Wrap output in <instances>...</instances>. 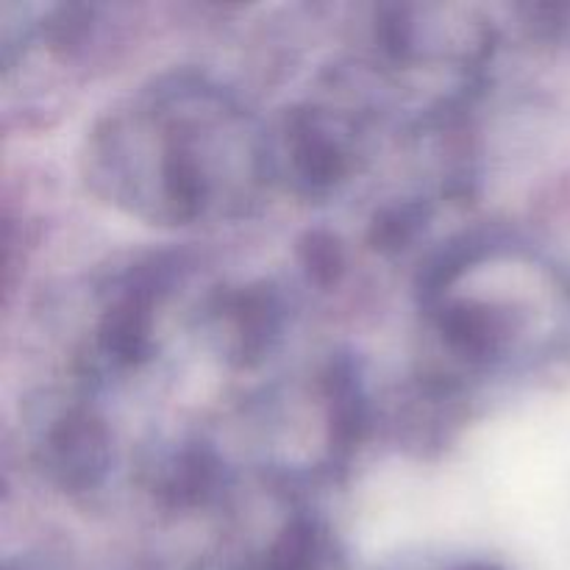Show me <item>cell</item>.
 Masks as SVG:
<instances>
[{"label": "cell", "instance_id": "1", "mask_svg": "<svg viewBox=\"0 0 570 570\" xmlns=\"http://www.w3.org/2000/svg\"><path fill=\"white\" fill-rule=\"evenodd\" d=\"M81 173L104 204L159 228L243 220L276 189L267 122L198 70L161 72L109 106L83 137Z\"/></svg>", "mask_w": 570, "mask_h": 570}, {"label": "cell", "instance_id": "2", "mask_svg": "<svg viewBox=\"0 0 570 570\" xmlns=\"http://www.w3.org/2000/svg\"><path fill=\"white\" fill-rule=\"evenodd\" d=\"M267 137L276 187L315 204L348 187L371 145L365 111L323 100L287 106L267 126Z\"/></svg>", "mask_w": 570, "mask_h": 570}, {"label": "cell", "instance_id": "3", "mask_svg": "<svg viewBox=\"0 0 570 570\" xmlns=\"http://www.w3.org/2000/svg\"><path fill=\"white\" fill-rule=\"evenodd\" d=\"M181 278V259L167 254L148 256L104 287L100 309L89 332L83 376L92 382H117L148 365L159 351V317Z\"/></svg>", "mask_w": 570, "mask_h": 570}, {"label": "cell", "instance_id": "4", "mask_svg": "<svg viewBox=\"0 0 570 570\" xmlns=\"http://www.w3.org/2000/svg\"><path fill=\"white\" fill-rule=\"evenodd\" d=\"M28 454L50 488L83 499L109 484L115 432L87 395H45L28 415Z\"/></svg>", "mask_w": 570, "mask_h": 570}, {"label": "cell", "instance_id": "5", "mask_svg": "<svg viewBox=\"0 0 570 570\" xmlns=\"http://www.w3.org/2000/svg\"><path fill=\"white\" fill-rule=\"evenodd\" d=\"M289 304L287 289L273 278L223 287L206 301L200 326L212 351L237 371H250L271 360L287 334Z\"/></svg>", "mask_w": 570, "mask_h": 570}, {"label": "cell", "instance_id": "6", "mask_svg": "<svg viewBox=\"0 0 570 570\" xmlns=\"http://www.w3.org/2000/svg\"><path fill=\"white\" fill-rule=\"evenodd\" d=\"M323 426H326V468L328 476H337L351 465L376 426V401L365 362L354 351H337L323 365L321 379Z\"/></svg>", "mask_w": 570, "mask_h": 570}, {"label": "cell", "instance_id": "7", "mask_svg": "<svg viewBox=\"0 0 570 570\" xmlns=\"http://www.w3.org/2000/svg\"><path fill=\"white\" fill-rule=\"evenodd\" d=\"M148 493L165 510L193 512L215 507L232 493V468L220 451L200 438L176 440L150 451L142 465Z\"/></svg>", "mask_w": 570, "mask_h": 570}, {"label": "cell", "instance_id": "8", "mask_svg": "<svg viewBox=\"0 0 570 570\" xmlns=\"http://www.w3.org/2000/svg\"><path fill=\"white\" fill-rule=\"evenodd\" d=\"M345 549L332 521L293 495V507L262 551L259 570H343Z\"/></svg>", "mask_w": 570, "mask_h": 570}, {"label": "cell", "instance_id": "9", "mask_svg": "<svg viewBox=\"0 0 570 570\" xmlns=\"http://www.w3.org/2000/svg\"><path fill=\"white\" fill-rule=\"evenodd\" d=\"M432 220L434 198L429 195H401V198L384 200L367 223V245L376 254L399 256L426 234Z\"/></svg>", "mask_w": 570, "mask_h": 570}, {"label": "cell", "instance_id": "10", "mask_svg": "<svg viewBox=\"0 0 570 570\" xmlns=\"http://www.w3.org/2000/svg\"><path fill=\"white\" fill-rule=\"evenodd\" d=\"M298 265L306 282L328 289L337 287L340 278L345 276L348 254H345V245L340 243L337 234H332L328 228H312L298 243Z\"/></svg>", "mask_w": 570, "mask_h": 570}, {"label": "cell", "instance_id": "11", "mask_svg": "<svg viewBox=\"0 0 570 570\" xmlns=\"http://www.w3.org/2000/svg\"><path fill=\"white\" fill-rule=\"evenodd\" d=\"M454 570H504V568L490 566V562H468V566H460V568H454Z\"/></svg>", "mask_w": 570, "mask_h": 570}]
</instances>
